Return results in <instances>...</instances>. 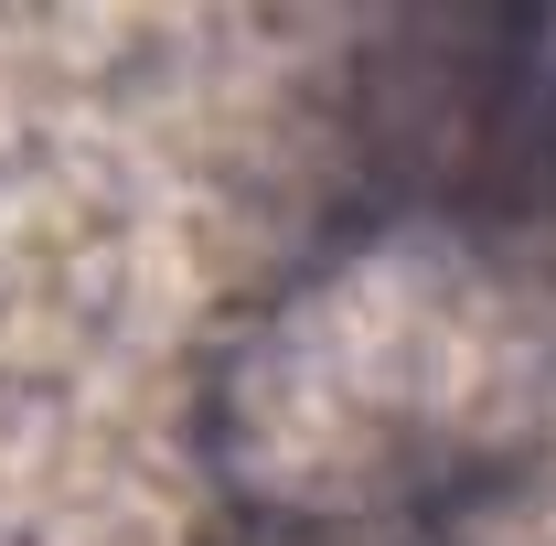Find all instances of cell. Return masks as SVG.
<instances>
[{"instance_id": "1", "label": "cell", "mask_w": 556, "mask_h": 546, "mask_svg": "<svg viewBox=\"0 0 556 546\" xmlns=\"http://www.w3.org/2000/svg\"><path fill=\"white\" fill-rule=\"evenodd\" d=\"M535 397V322L460 247H364L300 278L236 353L225 450L257 504L289 514H396L514 439Z\"/></svg>"}]
</instances>
